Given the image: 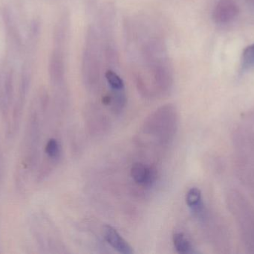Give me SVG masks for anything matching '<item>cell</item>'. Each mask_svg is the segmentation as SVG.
<instances>
[{"instance_id": "1", "label": "cell", "mask_w": 254, "mask_h": 254, "mask_svg": "<svg viewBox=\"0 0 254 254\" xmlns=\"http://www.w3.org/2000/svg\"><path fill=\"white\" fill-rule=\"evenodd\" d=\"M240 7L235 0H219L213 11V19L218 25L231 23L238 16Z\"/></svg>"}, {"instance_id": "2", "label": "cell", "mask_w": 254, "mask_h": 254, "mask_svg": "<svg viewBox=\"0 0 254 254\" xmlns=\"http://www.w3.org/2000/svg\"><path fill=\"white\" fill-rule=\"evenodd\" d=\"M103 235L106 241L120 254H131L133 250L125 239L121 237L115 228L110 225H105L103 228Z\"/></svg>"}, {"instance_id": "3", "label": "cell", "mask_w": 254, "mask_h": 254, "mask_svg": "<svg viewBox=\"0 0 254 254\" xmlns=\"http://www.w3.org/2000/svg\"><path fill=\"white\" fill-rule=\"evenodd\" d=\"M186 202L188 207L196 216H201L204 212L201 192L198 188H191L186 195Z\"/></svg>"}, {"instance_id": "4", "label": "cell", "mask_w": 254, "mask_h": 254, "mask_svg": "<svg viewBox=\"0 0 254 254\" xmlns=\"http://www.w3.org/2000/svg\"><path fill=\"white\" fill-rule=\"evenodd\" d=\"M173 244L178 253L183 254L194 253L192 244L188 237L182 233H176L173 235Z\"/></svg>"}, {"instance_id": "5", "label": "cell", "mask_w": 254, "mask_h": 254, "mask_svg": "<svg viewBox=\"0 0 254 254\" xmlns=\"http://www.w3.org/2000/svg\"><path fill=\"white\" fill-rule=\"evenodd\" d=\"M148 169L143 164L137 163L132 166L131 169V176L136 183L145 186L147 177Z\"/></svg>"}, {"instance_id": "6", "label": "cell", "mask_w": 254, "mask_h": 254, "mask_svg": "<svg viewBox=\"0 0 254 254\" xmlns=\"http://www.w3.org/2000/svg\"><path fill=\"white\" fill-rule=\"evenodd\" d=\"M241 62L243 71H249L254 69V43L244 49Z\"/></svg>"}, {"instance_id": "7", "label": "cell", "mask_w": 254, "mask_h": 254, "mask_svg": "<svg viewBox=\"0 0 254 254\" xmlns=\"http://www.w3.org/2000/svg\"><path fill=\"white\" fill-rule=\"evenodd\" d=\"M106 79H107L109 85L115 90H122L125 88L123 80L115 72L108 70L106 73Z\"/></svg>"}, {"instance_id": "8", "label": "cell", "mask_w": 254, "mask_h": 254, "mask_svg": "<svg viewBox=\"0 0 254 254\" xmlns=\"http://www.w3.org/2000/svg\"><path fill=\"white\" fill-rule=\"evenodd\" d=\"M60 146L58 141L55 139H52L48 142L46 147V152L49 157L52 158H56L60 155Z\"/></svg>"}, {"instance_id": "9", "label": "cell", "mask_w": 254, "mask_h": 254, "mask_svg": "<svg viewBox=\"0 0 254 254\" xmlns=\"http://www.w3.org/2000/svg\"><path fill=\"white\" fill-rule=\"evenodd\" d=\"M157 179V170L155 167H150L148 169L147 177H146L145 186H149L155 183Z\"/></svg>"}]
</instances>
